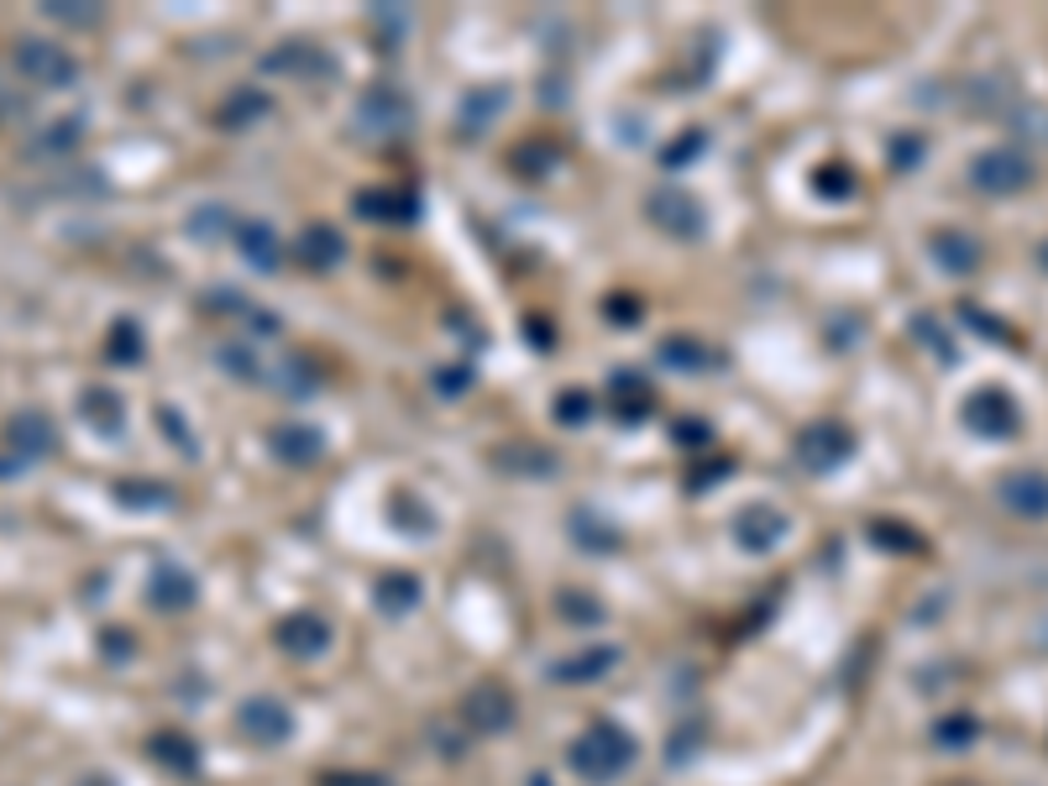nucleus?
Segmentation results:
<instances>
[{"label": "nucleus", "instance_id": "nucleus-1", "mask_svg": "<svg viewBox=\"0 0 1048 786\" xmlns=\"http://www.w3.org/2000/svg\"><path fill=\"white\" fill-rule=\"evenodd\" d=\"M1006 493H1012V503H1017L1023 514H1048V477L1027 472V477H1017V482H1006Z\"/></svg>", "mask_w": 1048, "mask_h": 786}, {"label": "nucleus", "instance_id": "nucleus-2", "mask_svg": "<svg viewBox=\"0 0 1048 786\" xmlns=\"http://www.w3.org/2000/svg\"><path fill=\"white\" fill-rule=\"evenodd\" d=\"M991 184H1001V190L1023 184V163H1006V158H996V163H991Z\"/></svg>", "mask_w": 1048, "mask_h": 786}]
</instances>
